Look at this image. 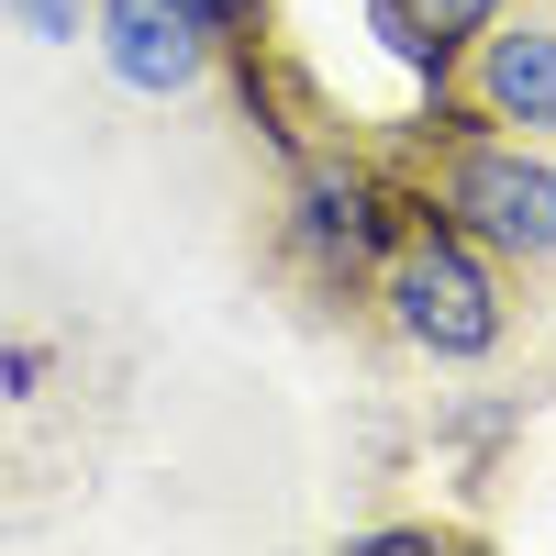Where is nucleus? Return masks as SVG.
I'll use <instances>...</instances> for the list:
<instances>
[{
    "instance_id": "nucleus-1",
    "label": "nucleus",
    "mask_w": 556,
    "mask_h": 556,
    "mask_svg": "<svg viewBox=\"0 0 556 556\" xmlns=\"http://www.w3.org/2000/svg\"><path fill=\"white\" fill-rule=\"evenodd\" d=\"M424 167H412V190L424 212H445L468 245H490L501 267H556V146L545 134H501L479 123L468 101H434L424 112Z\"/></svg>"
},
{
    "instance_id": "nucleus-2",
    "label": "nucleus",
    "mask_w": 556,
    "mask_h": 556,
    "mask_svg": "<svg viewBox=\"0 0 556 556\" xmlns=\"http://www.w3.org/2000/svg\"><path fill=\"white\" fill-rule=\"evenodd\" d=\"M367 312H379L412 356H434V367H479V356L513 345V267H501L490 245H468L445 212L412 201V223L390 235L379 278H367Z\"/></svg>"
},
{
    "instance_id": "nucleus-3",
    "label": "nucleus",
    "mask_w": 556,
    "mask_h": 556,
    "mask_svg": "<svg viewBox=\"0 0 556 556\" xmlns=\"http://www.w3.org/2000/svg\"><path fill=\"white\" fill-rule=\"evenodd\" d=\"M412 178H390L379 156H356V146H323L290 167V212H278V256H290V278L312 301H367V278H379L390 235L412 223Z\"/></svg>"
},
{
    "instance_id": "nucleus-4",
    "label": "nucleus",
    "mask_w": 556,
    "mask_h": 556,
    "mask_svg": "<svg viewBox=\"0 0 556 556\" xmlns=\"http://www.w3.org/2000/svg\"><path fill=\"white\" fill-rule=\"evenodd\" d=\"M456 101L501 134H545L556 146V12H501L490 34L456 45Z\"/></svg>"
},
{
    "instance_id": "nucleus-5",
    "label": "nucleus",
    "mask_w": 556,
    "mask_h": 556,
    "mask_svg": "<svg viewBox=\"0 0 556 556\" xmlns=\"http://www.w3.org/2000/svg\"><path fill=\"white\" fill-rule=\"evenodd\" d=\"M89 56H101L112 89H134V101H190L212 78V34H190L167 0H89Z\"/></svg>"
},
{
    "instance_id": "nucleus-6",
    "label": "nucleus",
    "mask_w": 556,
    "mask_h": 556,
    "mask_svg": "<svg viewBox=\"0 0 556 556\" xmlns=\"http://www.w3.org/2000/svg\"><path fill=\"white\" fill-rule=\"evenodd\" d=\"M190 34H212V56H256L267 45V0H167Z\"/></svg>"
},
{
    "instance_id": "nucleus-7",
    "label": "nucleus",
    "mask_w": 556,
    "mask_h": 556,
    "mask_svg": "<svg viewBox=\"0 0 556 556\" xmlns=\"http://www.w3.org/2000/svg\"><path fill=\"white\" fill-rule=\"evenodd\" d=\"M501 12H513V0H412V23H424V34L445 45V56H456V45H468V34H490Z\"/></svg>"
},
{
    "instance_id": "nucleus-8",
    "label": "nucleus",
    "mask_w": 556,
    "mask_h": 556,
    "mask_svg": "<svg viewBox=\"0 0 556 556\" xmlns=\"http://www.w3.org/2000/svg\"><path fill=\"white\" fill-rule=\"evenodd\" d=\"M0 12H12L34 45H78L89 34V0H0Z\"/></svg>"
}]
</instances>
